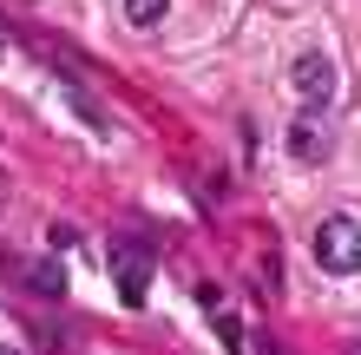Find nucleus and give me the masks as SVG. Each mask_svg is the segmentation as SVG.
<instances>
[{"mask_svg":"<svg viewBox=\"0 0 361 355\" xmlns=\"http://www.w3.org/2000/svg\"><path fill=\"white\" fill-rule=\"evenodd\" d=\"M315 263H322L329 277H355L361 270V217L335 211V217L315 224Z\"/></svg>","mask_w":361,"mask_h":355,"instance_id":"f257e3e1","label":"nucleus"},{"mask_svg":"<svg viewBox=\"0 0 361 355\" xmlns=\"http://www.w3.org/2000/svg\"><path fill=\"white\" fill-rule=\"evenodd\" d=\"M27 283L39 289V296H59V289H66V270H59V263H33V270H27Z\"/></svg>","mask_w":361,"mask_h":355,"instance_id":"423d86ee","label":"nucleus"},{"mask_svg":"<svg viewBox=\"0 0 361 355\" xmlns=\"http://www.w3.org/2000/svg\"><path fill=\"white\" fill-rule=\"evenodd\" d=\"M329 145H335V132H329V106H309L302 119H289V158H295V164H322Z\"/></svg>","mask_w":361,"mask_h":355,"instance_id":"f03ea898","label":"nucleus"},{"mask_svg":"<svg viewBox=\"0 0 361 355\" xmlns=\"http://www.w3.org/2000/svg\"><path fill=\"white\" fill-rule=\"evenodd\" d=\"M289 86L302 92L309 106H329V99H335V66H329V53H302V59L289 66Z\"/></svg>","mask_w":361,"mask_h":355,"instance_id":"20e7f679","label":"nucleus"},{"mask_svg":"<svg viewBox=\"0 0 361 355\" xmlns=\"http://www.w3.org/2000/svg\"><path fill=\"white\" fill-rule=\"evenodd\" d=\"M105 257H112V270H118V296L138 309L145 289H152V257H145V250H132V243H112Z\"/></svg>","mask_w":361,"mask_h":355,"instance_id":"7ed1b4c3","label":"nucleus"},{"mask_svg":"<svg viewBox=\"0 0 361 355\" xmlns=\"http://www.w3.org/2000/svg\"><path fill=\"white\" fill-rule=\"evenodd\" d=\"M0 355H20V349H0Z\"/></svg>","mask_w":361,"mask_h":355,"instance_id":"0eeeda50","label":"nucleus"},{"mask_svg":"<svg viewBox=\"0 0 361 355\" xmlns=\"http://www.w3.org/2000/svg\"><path fill=\"white\" fill-rule=\"evenodd\" d=\"M164 13H171V0H125V20H132L138 33H152V27H164Z\"/></svg>","mask_w":361,"mask_h":355,"instance_id":"39448f33","label":"nucleus"}]
</instances>
